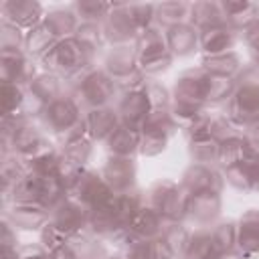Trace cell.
Returning <instances> with one entry per match:
<instances>
[{
	"instance_id": "1",
	"label": "cell",
	"mask_w": 259,
	"mask_h": 259,
	"mask_svg": "<svg viewBox=\"0 0 259 259\" xmlns=\"http://www.w3.org/2000/svg\"><path fill=\"white\" fill-rule=\"evenodd\" d=\"M87 53H89V49H85L77 38H67V40H61L59 45H55L49 51V55H47L45 61L53 69L71 73V71L79 69L85 63Z\"/></svg>"
},
{
	"instance_id": "2",
	"label": "cell",
	"mask_w": 259,
	"mask_h": 259,
	"mask_svg": "<svg viewBox=\"0 0 259 259\" xmlns=\"http://www.w3.org/2000/svg\"><path fill=\"white\" fill-rule=\"evenodd\" d=\"M206 81L208 73L202 71H190L182 75L176 85V101L200 103L202 99H206Z\"/></svg>"
},
{
	"instance_id": "3",
	"label": "cell",
	"mask_w": 259,
	"mask_h": 259,
	"mask_svg": "<svg viewBox=\"0 0 259 259\" xmlns=\"http://www.w3.org/2000/svg\"><path fill=\"white\" fill-rule=\"evenodd\" d=\"M83 95L87 97V101L99 105L103 101H107L113 93V81L109 77H105L103 73H91L83 79Z\"/></svg>"
},
{
	"instance_id": "4",
	"label": "cell",
	"mask_w": 259,
	"mask_h": 259,
	"mask_svg": "<svg viewBox=\"0 0 259 259\" xmlns=\"http://www.w3.org/2000/svg\"><path fill=\"white\" fill-rule=\"evenodd\" d=\"M47 119L57 130H69L77 123V107L69 99H57L47 107Z\"/></svg>"
},
{
	"instance_id": "5",
	"label": "cell",
	"mask_w": 259,
	"mask_h": 259,
	"mask_svg": "<svg viewBox=\"0 0 259 259\" xmlns=\"http://www.w3.org/2000/svg\"><path fill=\"white\" fill-rule=\"evenodd\" d=\"M219 208H221V200H219V194L212 190L196 192L190 196V202H188V210L198 221H210L212 217H217Z\"/></svg>"
},
{
	"instance_id": "6",
	"label": "cell",
	"mask_w": 259,
	"mask_h": 259,
	"mask_svg": "<svg viewBox=\"0 0 259 259\" xmlns=\"http://www.w3.org/2000/svg\"><path fill=\"white\" fill-rule=\"evenodd\" d=\"M105 178L109 182V186L121 190V188H127L134 180V166L127 158L123 156H117V158H111L105 166Z\"/></svg>"
},
{
	"instance_id": "7",
	"label": "cell",
	"mask_w": 259,
	"mask_h": 259,
	"mask_svg": "<svg viewBox=\"0 0 259 259\" xmlns=\"http://www.w3.org/2000/svg\"><path fill=\"white\" fill-rule=\"evenodd\" d=\"M105 28H107L109 38H113V40H125V38L132 36V32L138 26H136V22H134V18L130 14V8L127 6L125 8L119 6V10H115L113 14H109Z\"/></svg>"
},
{
	"instance_id": "8",
	"label": "cell",
	"mask_w": 259,
	"mask_h": 259,
	"mask_svg": "<svg viewBox=\"0 0 259 259\" xmlns=\"http://www.w3.org/2000/svg\"><path fill=\"white\" fill-rule=\"evenodd\" d=\"M184 182H186V188L190 192H204V190H212L217 192L219 190V176L212 172V170H206L204 166H192L186 176H184Z\"/></svg>"
},
{
	"instance_id": "9",
	"label": "cell",
	"mask_w": 259,
	"mask_h": 259,
	"mask_svg": "<svg viewBox=\"0 0 259 259\" xmlns=\"http://www.w3.org/2000/svg\"><path fill=\"white\" fill-rule=\"evenodd\" d=\"M150 103L146 99L144 93H130L123 101H121V113H123V119H125V125L134 130V123H144L146 115L150 113L148 111Z\"/></svg>"
},
{
	"instance_id": "10",
	"label": "cell",
	"mask_w": 259,
	"mask_h": 259,
	"mask_svg": "<svg viewBox=\"0 0 259 259\" xmlns=\"http://www.w3.org/2000/svg\"><path fill=\"white\" fill-rule=\"evenodd\" d=\"M239 245L245 251H259V212L249 210L241 219L239 227Z\"/></svg>"
},
{
	"instance_id": "11",
	"label": "cell",
	"mask_w": 259,
	"mask_h": 259,
	"mask_svg": "<svg viewBox=\"0 0 259 259\" xmlns=\"http://www.w3.org/2000/svg\"><path fill=\"white\" fill-rule=\"evenodd\" d=\"M81 221H83V210H81V206H79L77 202H73V200L63 202V204L59 206L57 214H55V227L61 229L65 235L71 233V231H75V229L81 225Z\"/></svg>"
},
{
	"instance_id": "12",
	"label": "cell",
	"mask_w": 259,
	"mask_h": 259,
	"mask_svg": "<svg viewBox=\"0 0 259 259\" xmlns=\"http://www.w3.org/2000/svg\"><path fill=\"white\" fill-rule=\"evenodd\" d=\"M168 45L174 53L178 55H186L194 49L196 45V34L190 26L186 24H176V26H170V32H168Z\"/></svg>"
},
{
	"instance_id": "13",
	"label": "cell",
	"mask_w": 259,
	"mask_h": 259,
	"mask_svg": "<svg viewBox=\"0 0 259 259\" xmlns=\"http://www.w3.org/2000/svg\"><path fill=\"white\" fill-rule=\"evenodd\" d=\"M188 202H190V196L186 194V190L182 188H172L166 198L162 200V204L158 206V210L170 219H180L184 214V210H188Z\"/></svg>"
},
{
	"instance_id": "14",
	"label": "cell",
	"mask_w": 259,
	"mask_h": 259,
	"mask_svg": "<svg viewBox=\"0 0 259 259\" xmlns=\"http://www.w3.org/2000/svg\"><path fill=\"white\" fill-rule=\"evenodd\" d=\"M8 16L18 22V24H24V26H30L32 22H36L38 14H40V6L36 2H26V0H20V2H6L4 4Z\"/></svg>"
},
{
	"instance_id": "15",
	"label": "cell",
	"mask_w": 259,
	"mask_h": 259,
	"mask_svg": "<svg viewBox=\"0 0 259 259\" xmlns=\"http://www.w3.org/2000/svg\"><path fill=\"white\" fill-rule=\"evenodd\" d=\"M192 20L202 28H214L221 24V6L214 2H198L192 6Z\"/></svg>"
},
{
	"instance_id": "16",
	"label": "cell",
	"mask_w": 259,
	"mask_h": 259,
	"mask_svg": "<svg viewBox=\"0 0 259 259\" xmlns=\"http://www.w3.org/2000/svg\"><path fill=\"white\" fill-rule=\"evenodd\" d=\"M233 45V36L221 28V26H214V28H206L204 34H202V47L206 53H212V55H223L227 53V49Z\"/></svg>"
},
{
	"instance_id": "17",
	"label": "cell",
	"mask_w": 259,
	"mask_h": 259,
	"mask_svg": "<svg viewBox=\"0 0 259 259\" xmlns=\"http://www.w3.org/2000/svg\"><path fill=\"white\" fill-rule=\"evenodd\" d=\"M166 49H164V40L156 30H146L140 38V57L142 63H150L158 57H164Z\"/></svg>"
},
{
	"instance_id": "18",
	"label": "cell",
	"mask_w": 259,
	"mask_h": 259,
	"mask_svg": "<svg viewBox=\"0 0 259 259\" xmlns=\"http://www.w3.org/2000/svg\"><path fill=\"white\" fill-rule=\"evenodd\" d=\"M87 125L93 132V136H97V138L111 136L117 130L115 127V115L109 109H95V111H91V115L87 119Z\"/></svg>"
},
{
	"instance_id": "19",
	"label": "cell",
	"mask_w": 259,
	"mask_h": 259,
	"mask_svg": "<svg viewBox=\"0 0 259 259\" xmlns=\"http://www.w3.org/2000/svg\"><path fill=\"white\" fill-rule=\"evenodd\" d=\"M235 107L241 111V115H259V87L243 85V89L235 97Z\"/></svg>"
},
{
	"instance_id": "20",
	"label": "cell",
	"mask_w": 259,
	"mask_h": 259,
	"mask_svg": "<svg viewBox=\"0 0 259 259\" xmlns=\"http://www.w3.org/2000/svg\"><path fill=\"white\" fill-rule=\"evenodd\" d=\"M223 10L231 18V22L237 24V26L251 24L255 20V16H257V6L251 4V2H225Z\"/></svg>"
},
{
	"instance_id": "21",
	"label": "cell",
	"mask_w": 259,
	"mask_h": 259,
	"mask_svg": "<svg viewBox=\"0 0 259 259\" xmlns=\"http://www.w3.org/2000/svg\"><path fill=\"white\" fill-rule=\"evenodd\" d=\"M190 259H219V251L214 247L212 235H196L186 249Z\"/></svg>"
},
{
	"instance_id": "22",
	"label": "cell",
	"mask_w": 259,
	"mask_h": 259,
	"mask_svg": "<svg viewBox=\"0 0 259 259\" xmlns=\"http://www.w3.org/2000/svg\"><path fill=\"white\" fill-rule=\"evenodd\" d=\"M109 146H111V150L115 154L125 156L138 146V132L127 127V125L125 127H117L109 138Z\"/></svg>"
},
{
	"instance_id": "23",
	"label": "cell",
	"mask_w": 259,
	"mask_h": 259,
	"mask_svg": "<svg viewBox=\"0 0 259 259\" xmlns=\"http://www.w3.org/2000/svg\"><path fill=\"white\" fill-rule=\"evenodd\" d=\"M206 69L212 75H225L229 77L231 73H235L239 69V59L233 53H223V55H212L210 59L204 61Z\"/></svg>"
},
{
	"instance_id": "24",
	"label": "cell",
	"mask_w": 259,
	"mask_h": 259,
	"mask_svg": "<svg viewBox=\"0 0 259 259\" xmlns=\"http://www.w3.org/2000/svg\"><path fill=\"white\" fill-rule=\"evenodd\" d=\"M14 198L22 204H30L34 200H40V176H28L20 180L14 186Z\"/></svg>"
},
{
	"instance_id": "25",
	"label": "cell",
	"mask_w": 259,
	"mask_h": 259,
	"mask_svg": "<svg viewBox=\"0 0 259 259\" xmlns=\"http://www.w3.org/2000/svg\"><path fill=\"white\" fill-rule=\"evenodd\" d=\"M24 69V61L18 51H2V81L10 83L20 77Z\"/></svg>"
},
{
	"instance_id": "26",
	"label": "cell",
	"mask_w": 259,
	"mask_h": 259,
	"mask_svg": "<svg viewBox=\"0 0 259 259\" xmlns=\"http://www.w3.org/2000/svg\"><path fill=\"white\" fill-rule=\"evenodd\" d=\"M132 229L138 233V235H144V237H152L158 233V227H160V221H158V214L154 210H138L134 221L130 223Z\"/></svg>"
},
{
	"instance_id": "27",
	"label": "cell",
	"mask_w": 259,
	"mask_h": 259,
	"mask_svg": "<svg viewBox=\"0 0 259 259\" xmlns=\"http://www.w3.org/2000/svg\"><path fill=\"white\" fill-rule=\"evenodd\" d=\"M132 65H134V55L127 47H119L115 49L109 57H107V67L109 71H113L117 77L121 75H127L132 71Z\"/></svg>"
},
{
	"instance_id": "28",
	"label": "cell",
	"mask_w": 259,
	"mask_h": 259,
	"mask_svg": "<svg viewBox=\"0 0 259 259\" xmlns=\"http://www.w3.org/2000/svg\"><path fill=\"white\" fill-rule=\"evenodd\" d=\"M243 152H245V142H241L239 138H229L221 144L219 158L229 168V166H235L243 160Z\"/></svg>"
},
{
	"instance_id": "29",
	"label": "cell",
	"mask_w": 259,
	"mask_h": 259,
	"mask_svg": "<svg viewBox=\"0 0 259 259\" xmlns=\"http://www.w3.org/2000/svg\"><path fill=\"white\" fill-rule=\"evenodd\" d=\"M53 38H55V32L49 28L47 22H42V24H38V26H34L30 30V34L26 38V47L32 53H40V51H45L53 42Z\"/></svg>"
},
{
	"instance_id": "30",
	"label": "cell",
	"mask_w": 259,
	"mask_h": 259,
	"mask_svg": "<svg viewBox=\"0 0 259 259\" xmlns=\"http://www.w3.org/2000/svg\"><path fill=\"white\" fill-rule=\"evenodd\" d=\"M190 152H192L194 160H198V162H210L214 156H219L221 144L212 136H208V138H202V140H194Z\"/></svg>"
},
{
	"instance_id": "31",
	"label": "cell",
	"mask_w": 259,
	"mask_h": 259,
	"mask_svg": "<svg viewBox=\"0 0 259 259\" xmlns=\"http://www.w3.org/2000/svg\"><path fill=\"white\" fill-rule=\"evenodd\" d=\"M12 221L22 229H34L45 223V212L32 206H20V208H14Z\"/></svg>"
},
{
	"instance_id": "32",
	"label": "cell",
	"mask_w": 259,
	"mask_h": 259,
	"mask_svg": "<svg viewBox=\"0 0 259 259\" xmlns=\"http://www.w3.org/2000/svg\"><path fill=\"white\" fill-rule=\"evenodd\" d=\"M233 79L225 75H208L206 81V99H223L231 93Z\"/></svg>"
},
{
	"instance_id": "33",
	"label": "cell",
	"mask_w": 259,
	"mask_h": 259,
	"mask_svg": "<svg viewBox=\"0 0 259 259\" xmlns=\"http://www.w3.org/2000/svg\"><path fill=\"white\" fill-rule=\"evenodd\" d=\"M14 146L20 152H32V150L45 146V142L40 140V136L32 127H20L14 132Z\"/></svg>"
},
{
	"instance_id": "34",
	"label": "cell",
	"mask_w": 259,
	"mask_h": 259,
	"mask_svg": "<svg viewBox=\"0 0 259 259\" xmlns=\"http://www.w3.org/2000/svg\"><path fill=\"white\" fill-rule=\"evenodd\" d=\"M59 91H61V85H59V81H57L55 77H51V75H42V77H38V79L32 83V93H34L38 99H53V97L59 95Z\"/></svg>"
},
{
	"instance_id": "35",
	"label": "cell",
	"mask_w": 259,
	"mask_h": 259,
	"mask_svg": "<svg viewBox=\"0 0 259 259\" xmlns=\"http://www.w3.org/2000/svg\"><path fill=\"white\" fill-rule=\"evenodd\" d=\"M186 4L184 2H164L158 6V16L160 20L168 22L170 26H176L180 22V18L186 14Z\"/></svg>"
},
{
	"instance_id": "36",
	"label": "cell",
	"mask_w": 259,
	"mask_h": 259,
	"mask_svg": "<svg viewBox=\"0 0 259 259\" xmlns=\"http://www.w3.org/2000/svg\"><path fill=\"white\" fill-rule=\"evenodd\" d=\"M63 190L59 176H40V202L53 204Z\"/></svg>"
},
{
	"instance_id": "37",
	"label": "cell",
	"mask_w": 259,
	"mask_h": 259,
	"mask_svg": "<svg viewBox=\"0 0 259 259\" xmlns=\"http://www.w3.org/2000/svg\"><path fill=\"white\" fill-rule=\"evenodd\" d=\"M45 22H47L49 28L55 32V36H57V34H63V32H69V30L75 26L73 14H71V12H63V10L49 14V18H47Z\"/></svg>"
},
{
	"instance_id": "38",
	"label": "cell",
	"mask_w": 259,
	"mask_h": 259,
	"mask_svg": "<svg viewBox=\"0 0 259 259\" xmlns=\"http://www.w3.org/2000/svg\"><path fill=\"white\" fill-rule=\"evenodd\" d=\"M22 93H20V89L16 87V85H12V83H4L2 85V97H0V101H2V111L8 115L10 111H14L20 103H22Z\"/></svg>"
},
{
	"instance_id": "39",
	"label": "cell",
	"mask_w": 259,
	"mask_h": 259,
	"mask_svg": "<svg viewBox=\"0 0 259 259\" xmlns=\"http://www.w3.org/2000/svg\"><path fill=\"white\" fill-rule=\"evenodd\" d=\"M59 166H61V162L51 152L49 154H42V156H36L32 160V168H34L36 176H57Z\"/></svg>"
},
{
	"instance_id": "40",
	"label": "cell",
	"mask_w": 259,
	"mask_h": 259,
	"mask_svg": "<svg viewBox=\"0 0 259 259\" xmlns=\"http://www.w3.org/2000/svg\"><path fill=\"white\" fill-rule=\"evenodd\" d=\"M164 243L170 247L172 253H180L184 249H188V235L182 227H172L166 231V237H164Z\"/></svg>"
},
{
	"instance_id": "41",
	"label": "cell",
	"mask_w": 259,
	"mask_h": 259,
	"mask_svg": "<svg viewBox=\"0 0 259 259\" xmlns=\"http://www.w3.org/2000/svg\"><path fill=\"white\" fill-rule=\"evenodd\" d=\"M212 241H214V247H217L219 255L227 253V249H231V245L235 243V229H233V225H221L212 233Z\"/></svg>"
},
{
	"instance_id": "42",
	"label": "cell",
	"mask_w": 259,
	"mask_h": 259,
	"mask_svg": "<svg viewBox=\"0 0 259 259\" xmlns=\"http://www.w3.org/2000/svg\"><path fill=\"white\" fill-rule=\"evenodd\" d=\"M166 144V136L164 134H154V132H146L144 134V142H142V152L146 156H154L160 154L164 150Z\"/></svg>"
},
{
	"instance_id": "43",
	"label": "cell",
	"mask_w": 259,
	"mask_h": 259,
	"mask_svg": "<svg viewBox=\"0 0 259 259\" xmlns=\"http://www.w3.org/2000/svg\"><path fill=\"white\" fill-rule=\"evenodd\" d=\"M89 152H91V146H89L87 140L71 142L69 148H67V156H69V160H73V162H77V164H83V162L87 160Z\"/></svg>"
},
{
	"instance_id": "44",
	"label": "cell",
	"mask_w": 259,
	"mask_h": 259,
	"mask_svg": "<svg viewBox=\"0 0 259 259\" xmlns=\"http://www.w3.org/2000/svg\"><path fill=\"white\" fill-rule=\"evenodd\" d=\"M144 95H146L150 107H162V105L166 103V97H168V95H166V89H164L162 85H158V83H150V85L146 87Z\"/></svg>"
},
{
	"instance_id": "45",
	"label": "cell",
	"mask_w": 259,
	"mask_h": 259,
	"mask_svg": "<svg viewBox=\"0 0 259 259\" xmlns=\"http://www.w3.org/2000/svg\"><path fill=\"white\" fill-rule=\"evenodd\" d=\"M127 8H130V14H132L136 26H146L152 18V12H154V8L150 4H134V6H127Z\"/></svg>"
},
{
	"instance_id": "46",
	"label": "cell",
	"mask_w": 259,
	"mask_h": 259,
	"mask_svg": "<svg viewBox=\"0 0 259 259\" xmlns=\"http://www.w3.org/2000/svg\"><path fill=\"white\" fill-rule=\"evenodd\" d=\"M2 51H16L18 42H20V34L16 30V26L12 24H2Z\"/></svg>"
},
{
	"instance_id": "47",
	"label": "cell",
	"mask_w": 259,
	"mask_h": 259,
	"mask_svg": "<svg viewBox=\"0 0 259 259\" xmlns=\"http://www.w3.org/2000/svg\"><path fill=\"white\" fill-rule=\"evenodd\" d=\"M85 49H93L95 45H97V40H99V32H97V28L93 26V24H83L81 28H79V38H77Z\"/></svg>"
},
{
	"instance_id": "48",
	"label": "cell",
	"mask_w": 259,
	"mask_h": 259,
	"mask_svg": "<svg viewBox=\"0 0 259 259\" xmlns=\"http://www.w3.org/2000/svg\"><path fill=\"white\" fill-rule=\"evenodd\" d=\"M63 237H65V233H63L61 229H57L55 225L47 227L45 233H42V241H45V245L51 247V249H59V247H63V245H61V243H63Z\"/></svg>"
},
{
	"instance_id": "49",
	"label": "cell",
	"mask_w": 259,
	"mask_h": 259,
	"mask_svg": "<svg viewBox=\"0 0 259 259\" xmlns=\"http://www.w3.org/2000/svg\"><path fill=\"white\" fill-rule=\"evenodd\" d=\"M130 259H156L154 243H146V241L136 243L130 251Z\"/></svg>"
},
{
	"instance_id": "50",
	"label": "cell",
	"mask_w": 259,
	"mask_h": 259,
	"mask_svg": "<svg viewBox=\"0 0 259 259\" xmlns=\"http://www.w3.org/2000/svg\"><path fill=\"white\" fill-rule=\"evenodd\" d=\"M77 8H79L81 14H85V16H99V14L105 12L109 6H107V4H101V2H79Z\"/></svg>"
},
{
	"instance_id": "51",
	"label": "cell",
	"mask_w": 259,
	"mask_h": 259,
	"mask_svg": "<svg viewBox=\"0 0 259 259\" xmlns=\"http://www.w3.org/2000/svg\"><path fill=\"white\" fill-rule=\"evenodd\" d=\"M168 65H170V55L166 53L164 57H158V59H154V61H150V63H144V69H146L148 73H156V71L166 69Z\"/></svg>"
},
{
	"instance_id": "52",
	"label": "cell",
	"mask_w": 259,
	"mask_h": 259,
	"mask_svg": "<svg viewBox=\"0 0 259 259\" xmlns=\"http://www.w3.org/2000/svg\"><path fill=\"white\" fill-rule=\"evenodd\" d=\"M51 259H75V253H73V249L71 247H59V249H55L53 251V257Z\"/></svg>"
},
{
	"instance_id": "53",
	"label": "cell",
	"mask_w": 259,
	"mask_h": 259,
	"mask_svg": "<svg viewBox=\"0 0 259 259\" xmlns=\"http://www.w3.org/2000/svg\"><path fill=\"white\" fill-rule=\"evenodd\" d=\"M20 259H49L42 251H38V249H32V247H28L22 255H20Z\"/></svg>"
},
{
	"instance_id": "54",
	"label": "cell",
	"mask_w": 259,
	"mask_h": 259,
	"mask_svg": "<svg viewBox=\"0 0 259 259\" xmlns=\"http://www.w3.org/2000/svg\"><path fill=\"white\" fill-rule=\"evenodd\" d=\"M0 243H2V249L4 247H12V233L8 231L6 225H2V241Z\"/></svg>"
},
{
	"instance_id": "55",
	"label": "cell",
	"mask_w": 259,
	"mask_h": 259,
	"mask_svg": "<svg viewBox=\"0 0 259 259\" xmlns=\"http://www.w3.org/2000/svg\"><path fill=\"white\" fill-rule=\"evenodd\" d=\"M2 259H18V255H16V251L12 247H4L2 249Z\"/></svg>"
},
{
	"instance_id": "56",
	"label": "cell",
	"mask_w": 259,
	"mask_h": 259,
	"mask_svg": "<svg viewBox=\"0 0 259 259\" xmlns=\"http://www.w3.org/2000/svg\"><path fill=\"white\" fill-rule=\"evenodd\" d=\"M219 259H241V255H235V253H223Z\"/></svg>"
}]
</instances>
